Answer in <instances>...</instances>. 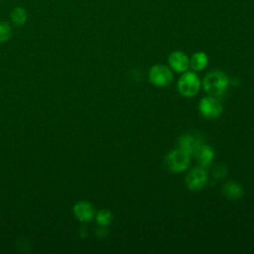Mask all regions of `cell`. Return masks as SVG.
I'll return each mask as SVG.
<instances>
[{"instance_id":"13","label":"cell","mask_w":254,"mask_h":254,"mask_svg":"<svg viewBox=\"0 0 254 254\" xmlns=\"http://www.w3.org/2000/svg\"><path fill=\"white\" fill-rule=\"evenodd\" d=\"M207 62H208L207 56L204 53L199 52L192 56V58L190 60V65H191L192 69L198 71L206 66Z\"/></svg>"},{"instance_id":"12","label":"cell","mask_w":254,"mask_h":254,"mask_svg":"<svg viewBox=\"0 0 254 254\" xmlns=\"http://www.w3.org/2000/svg\"><path fill=\"white\" fill-rule=\"evenodd\" d=\"M27 16L28 15L26 9L21 6L15 7L10 13L11 21L16 26H22L23 24H25V22L27 21Z\"/></svg>"},{"instance_id":"4","label":"cell","mask_w":254,"mask_h":254,"mask_svg":"<svg viewBox=\"0 0 254 254\" xmlns=\"http://www.w3.org/2000/svg\"><path fill=\"white\" fill-rule=\"evenodd\" d=\"M151 82L157 86H167L173 79L172 72L165 65H154L149 72Z\"/></svg>"},{"instance_id":"6","label":"cell","mask_w":254,"mask_h":254,"mask_svg":"<svg viewBox=\"0 0 254 254\" xmlns=\"http://www.w3.org/2000/svg\"><path fill=\"white\" fill-rule=\"evenodd\" d=\"M199 111L206 118H215L221 114L222 107L217 99L208 96L200 100Z\"/></svg>"},{"instance_id":"11","label":"cell","mask_w":254,"mask_h":254,"mask_svg":"<svg viewBox=\"0 0 254 254\" xmlns=\"http://www.w3.org/2000/svg\"><path fill=\"white\" fill-rule=\"evenodd\" d=\"M222 191L230 199H237L242 195L241 187L233 182L226 183L222 188Z\"/></svg>"},{"instance_id":"3","label":"cell","mask_w":254,"mask_h":254,"mask_svg":"<svg viewBox=\"0 0 254 254\" xmlns=\"http://www.w3.org/2000/svg\"><path fill=\"white\" fill-rule=\"evenodd\" d=\"M178 89L182 95L187 97L196 94L199 89V79L197 75L191 71L186 72L179 80Z\"/></svg>"},{"instance_id":"1","label":"cell","mask_w":254,"mask_h":254,"mask_svg":"<svg viewBox=\"0 0 254 254\" xmlns=\"http://www.w3.org/2000/svg\"><path fill=\"white\" fill-rule=\"evenodd\" d=\"M229 83L228 76L223 71H212L208 73L203 79L204 90L213 96H221Z\"/></svg>"},{"instance_id":"10","label":"cell","mask_w":254,"mask_h":254,"mask_svg":"<svg viewBox=\"0 0 254 254\" xmlns=\"http://www.w3.org/2000/svg\"><path fill=\"white\" fill-rule=\"evenodd\" d=\"M193 155L196 157L201 167H207L210 164L211 160L213 159L214 153L210 147L201 144Z\"/></svg>"},{"instance_id":"5","label":"cell","mask_w":254,"mask_h":254,"mask_svg":"<svg viewBox=\"0 0 254 254\" xmlns=\"http://www.w3.org/2000/svg\"><path fill=\"white\" fill-rule=\"evenodd\" d=\"M207 182V173L202 167L192 169L187 179L186 183L190 190H198L204 187Z\"/></svg>"},{"instance_id":"2","label":"cell","mask_w":254,"mask_h":254,"mask_svg":"<svg viewBox=\"0 0 254 254\" xmlns=\"http://www.w3.org/2000/svg\"><path fill=\"white\" fill-rule=\"evenodd\" d=\"M190 155H189L182 149L174 150L170 152L166 157V168L171 172H182L189 167L190 163Z\"/></svg>"},{"instance_id":"9","label":"cell","mask_w":254,"mask_h":254,"mask_svg":"<svg viewBox=\"0 0 254 254\" xmlns=\"http://www.w3.org/2000/svg\"><path fill=\"white\" fill-rule=\"evenodd\" d=\"M169 63L176 71H185L189 66V60L182 52H174L169 57Z\"/></svg>"},{"instance_id":"15","label":"cell","mask_w":254,"mask_h":254,"mask_svg":"<svg viewBox=\"0 0 254 254\" xmlns=\"http://www.w3.org/2000/svg\"><path fill=\"white\" fill-rule=\"evenodd\" d=\"M96 221L99 225L105 226L108 225L111 221H112V214L110 211L108 210H100L97 214H96Z\"/></svg>"},{"instance_id":"7","label":"cell","mask_w":254,"mask_h":254,"mask_svg":"<svg viewBox=\"0 0 254 254\" xmlns=\"http://www.w3.org/2000/svg\"><path fill=\"white\" fill-rule=\"evenodd\" d=\"M201 144L202 143L200 137L193 134L184 135L180 139V149H182L189 155H193Z\"/></svg>"},{"instance_id":"8","label":"cell","mask_w":254,"mask_h":254,"mask_svg":"<svg viewBox=\"0 0 254 254\" xmlns=\"http://www.w3.org/2000/svg\"><path fill=\"white\" fill-rule=\"evenodd\" d=\"M74 215L81 221H88L94 216V208L87 201H79L73 206Z\"/></svg>"},{"instance_id":"14","label":"cell","mask_w":254,"mask_h":254,"mask_svg":"<svg viewBox=\"0 0 254 254\" xmlns=\"http://www.w3.org/2000/svg\"><path fill=\"white\" fill-rule=\"evenodd\" d=\"M12 30L10 25L5 21H0V43H4L10 39Z\"/></svg>"},{"instance_id":"16","label":"cell","mask_w":254,"mask_h":254,"mask_svg":"<svg viewBox=\"0 0 254 254\" xmlns=\"http://www.w3.org/2000/svg\"><path fill=\"white\" fill-rule=\"evenodd\" d=\"M213 175H214L215 177H218V178L223 177V176L225 175V169H224L223 167H217V168L214 170Z\"/></svg>"}]
</instances>
